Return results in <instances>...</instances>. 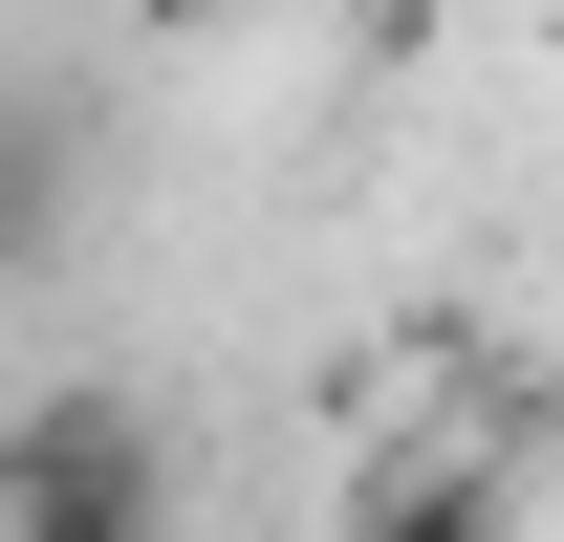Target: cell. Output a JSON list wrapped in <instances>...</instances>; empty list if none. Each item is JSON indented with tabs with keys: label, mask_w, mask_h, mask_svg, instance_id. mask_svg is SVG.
Segmentation results:
<instances>
[{
	"label": "cell",
	"mask_w": 564,
	"mask_h": 542,
	"mask_svg": "<svg viewBox=\"0 0 564 542\" xmlns=\"http://www.w3.org/2000/svg\"><path fill=\"white\" fill-rule=\"evenodd\" d=\"M0 542H174V477H109V499H22Z\"/></svg>",
	"instance_id": "4"
},
{
	"label": "cell",
	"mask_w": 564,
	"mask_h": 542,
	"mask_svg": "<svg viewBox=\"0 0 564 542\" xmlns=\"http://www.w3.org/2000/svg\"><path fill=\"white\" fill-rule=\"evenodd\" d=\"M109 477H174V434H152V391H109V369H66V391L0 412V521L22 499H109Z\"/></svg>",
	"instance_id": "1"
},
{
	"label": "cell",
	"mask_w": 564,
	"mask_h": 542,
	"mask_svg": "<svg viewBox=\"0 0 564 542\" xmlns=\"http://www.w3.org/2000/svg\"><path fill=\"white\" fill-rule=\"evenodd\" d=\"M66 174H87V109H66V87H0V261L66 239Z\"/></svg>",
	"instance_id": "3"
},
{
	"label": "cell",
	"mask_w": 564,
	"mask_h": 542,
	"mask_svg": "<svg viewBox=\"0 0 564 542\" xmlns=\"http://www.w3.org/2000/svg\"><path fill=\"white\" fill-rule=\"evenodd\" d=\"M348 542H521V477L499 456H391V477H348Z\"/></svg>",
	"instance_id": "2"
},
{
	"label": "cell",
	"mask_w": 564,
	"mask_h": 542,
	"mask_svg": "<svg viewBox=\"0 0 564 542\" xmlns=\"http://www.w3.org/2000/svg\"><path fill=\"white\" fill-rule=\"evenodd\" d=\"M131 22H239V0H131Z\"/></svg>",
	"instance_id": "5"
}]
</instances>
